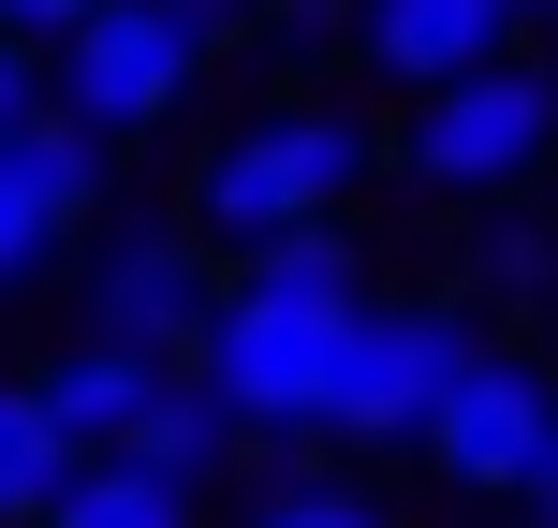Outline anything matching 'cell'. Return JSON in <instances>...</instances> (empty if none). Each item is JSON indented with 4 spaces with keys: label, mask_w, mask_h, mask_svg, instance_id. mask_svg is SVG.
Segmentation results:
<instances>
[{
    "label": "cell",
    "mask_w": 558,
    "mask_h": 528,
    "mask_svg": "<svg viewBox=\"0 0 558 528\" xmlns=\"http://www.w3.org/2000/svg\"><path fill=\"white\" fill-rule=\"evenodd\" d=\"M485 279H500V294H530V279H558V250H544V235H485Z\"/></svg>",
    "instance_id": "obj_17"
},
{
    "label": "cell",
    "mask_w": 558,
    "mask_h": 528,
    "mask_svg": "<svg viewBox=\"0 0 558 528\" xmlns=\"http://www.w3.org/2000/svg\"><path fill=\"white\" fill-rule=\"evenodd\" d=\"M558 162V74L544 59H471L441 88H397V176L441 206H514L530 176Z\"/></svg>",
    "instance_id": "obj_3"
},
{
    "label": "cell",
    "mask_w": 558,
    "mask_h": 528,
    "mask_svg": "<svg viewBox=\"0 0 558 528\" xmlns=\"http://www.w3.org/2000/svg\"><path fill=\"white\" fill-rule=\"evenodd\" d=\"M235 441H251V426H235V396L206 382L192 353H177L162 382H147V412L118 426L104 455H147V470H162V484H192V500H206V484H221V455H235Z\"/></svg>",
    "instance_id": "obj_10"
},
{
    "label": "cell",
    "mask_w": 558,
    "mask_h": 528,
    "mask_svg": "<svg viewBox=\"0 0 558 528\" xmlns=\"http://www.w3.org/2000/svg\"><path fill=\"white\" fill-rule=\"evenodd\" d=\"M251 528H397L367 484H338V470H308V484H265L251 500Z\"/></svg>",
    "instance_id": "obj_14"
},
{
    "label": "cell",
    "mask_w": 558,
    "mask_h": 528,
    "mask_svg": "<svg viewBox=\"0 0 558 528\" xmlns=\"http://www.w3.org/2000/svg\"><path fill=\"white\" fill-rule=\"evenodd\" d=\"M162 367H177V353H133V337H74V353H59V367H29V382H45V412L74 426L88 455H104L118 426L147 412V382H162Z\"/></svg>",
    "instance_id": "obj_11"
},
{
    "label": "cell",
    "mask_w": 558,
    "mask_h": 528,
    "mask_svg": "<svg viewBox=\"0 0 558 528\" xmlns=\"http://www.w3.org/2000/svg\"><path fill=\"white\" fill-rule=\"evenodd\" d=\"M471 308L456 294H367L353 323H338V367H324V441L338 455H412L426 412H441V382L471 367Z\"/></svg>",
    "instance_id": "obj_4"
},
{
    "label": "cell",
    "mask_w": 558,
    "mask_h": 528,
    "mask_svg": "<svg viewBox=\"0 0 558 528\" xmlns=\"http://www.w3.org/2000/svg\"><path fill=\"white\" fill-rule=\"evenodd\" d=\"M544 441H558V382H544L530 353H471L441 382V412H426L412 455L456 484V500H530V455Z\"/></svg>",
    "instance_id": "obj_7"
},
{
    "label": "cell",
    "mask_w": 558,
    "mask_h": 528,
    "mask_svg": "<svg viewBox=\"0 0 558 528\" xmlns=\"http://www.w3.org/2000/svg\"><path fill=\"white\" fill-rule=\"evenodd\" d=\"M29 528H192V484H162L147 455H88Z\"/></svg>",
    "instance_id": "obj_13"
},
{
    "label": "cell",
    "mask_w": 558,
    "mask_h": 528,
    "mask_svg": "<svg viewBox=\"0 0 558 528\" xmlns=\"http://www.w3.org/2000/svg\"><path fill=\"white\" fill-rule=\"evenodd\" d=\"M367 308V250L353 221H294L265 250L221 265V308H206V382L235 396L251 441H324V367H338V323Z\"/></svg>",
    "instance_id": "obj_1"
},
{
    "label": "cell",
    "mask_w": 558,
    "mask_h": 528,
    "mask_svg": "<svg viewBox=\"0 0 558 528\" xmlns=\"http://www.w3.org/2000/svg\"><path fill=\"white\" fill-rule=\"evenodd\" d=\"M514 29H530V0H353V45L383 88H441L471 59H500Z\"/></svg>",
    "instance_id": "obj_9"
},
{
    "label": "cell",
    "mask_w": 558,
    "mask_h": 528,
    "mask_svg": "<svg viewBox=\"0 0 558 528\" xmlns=\"http://www.w3.org/2000/svg\"><path fill=\"white\" fill-rule=\"evenodd\" d=\"M530 15H558V0H530Z\"/></svg>",
    "instance_id": "obj_21"
},
{
    "label": "cell",
    "mask_w": 558,
    "mask_h": 528,
    "mask_svg": "<svg viewBox=\"0 0 558 528\" xmlns=\"http://www.w3.org/2000/svg\"><path fill=\"white\" fill-rule=\"evenodd\" d=\"M265 15H279V29H324V15H353V0H265Z\"/></svg>",
    "instance_id": "obj_20"
},
{
    "label": "cell",
    "mask_w": 558,
    "mask_h": 528,
    "mask_svg": "<svg viewBox=\"0 0 558 528\" xmlns=\"http://www.w3.org/2000/svg\"><path fill=\"white\" fill-rule=\"evenodd\" d=\"M104 162H118V147L88 133V118H59V103L0 133V294H15L74 221H104Z\"/></svg>",
    "instance_id": "obj_8"
},
{
    "label": "cell",
    "mask_w": 558,
    "mask_h": 528,
    "mask_svg": "<svg viewBox=\"0 0 558 528\" xmlns=\"http://www.w3.org/2000/svg\"><path fill=\"white\" fill-rule=\"evenodd\" d=\"M74 294H88V337H133V353H206L221 250H206L192 221H104Z\"/></svg>",
    "instance_id": "obj_6"
},
{
    "label": "cell",
    "mask_w": 558,
    "mask_h": 528,
    "mask_svg": "<svg viewBox=\"0 0 558 528\" xmlns=\"http://www.w3.org/2000/svg\"><path fill=\"white\" fill-rule=\"evenodd\" d=\"M74 470H88V441L45 412V382H0V528H29Z\"/></svg>",
    "instance_id": "obj_12"
},
{
    "label": "cell",
    "mask_w": 558,
    "mask_h": 528,
    "mask_svg": "<svg viewBox=\"0 0 558 528\" xmlns=\"http://www.w3.org/2000/svg\"><path fill=\"white\" fill-rule=\"evenodd\" d=\"M530 514H544V528H558V441H544V455H530Z\"/></svg>",
    "instance_id": "obj_19"
},
{
    "label": "cell",
    "mask_w": 558,
    "mask_h": 528,
    "mask_svg": "<svg viewBox=\"0 0 558 528\" xmlns=\"http://www.w3.org/2000/svg\"><path fill=\"white\" fill-rule=\"evenodd\" d=\"M59 103V59L29 45V29H0V133H15V118H45Z\"/></svg>",
    "instance_id": "obj_15"
},
{
    "label": "cell",
    "mask_w": 558,
    "mask_h": 528,
    "mask_svg": "<svg viewBox=\"0 0 558 528\" xmlns=\"http://www.w3.org/2000/svg\"><path fill=\"white\" fill-rule=\"evenodd\" d=\"M367 176H397V133L367 103H265V118H235L192 162V206H177V221L235 265V250H265V235H294V221H353Z\"/></svg>",
    "instance_id": "obj_2"
},
{
    "label": "cell",
    "mask_w": 558,
    "mask_h": 528,
    "mask_svg": "<svg viewBox=\"0 0 558 528\" xmlns=\"http://www.w3.org/2000/svg\"><path fill=\"white\" fill-rule=\"evenodd\" d=\"M74 15H104V0H0V29H29V45H59Z\"/></svg>",
    "instance_id": "obj_18"
},
{
    "label": "cell",
    "mask_w": 558,
    "mask_h": 528,
    "mask_svg": "<svg viewBox=\"0 0 558 528\" xmlns=\"http://www.w3.org/2000/svg\"><path fill=\"white\" fill-rule=\"evenodd\" d=\"M45 59H59V118H88L104 147H147L206 88V45L162 15V0H104V15H74Z\"/></svg>",
    "instance_id": "obj_5"
},
{
    "label": "cell",
    "mask_w": 558,
    "mask_h": 528,
    "mask_svg": "<svg viewBox=\"0 0 558 528\" xmlns=\"http://www.w3.org/2000/svg\"><path fill=\"white\" fill-rule=\"evenodd\" d=\"M162 15H177V29H192V45H206V59H221V45H251V29H265V0H162Z\"/></svg>",
    "instance_id": "obj_16"
}]
</instances>
